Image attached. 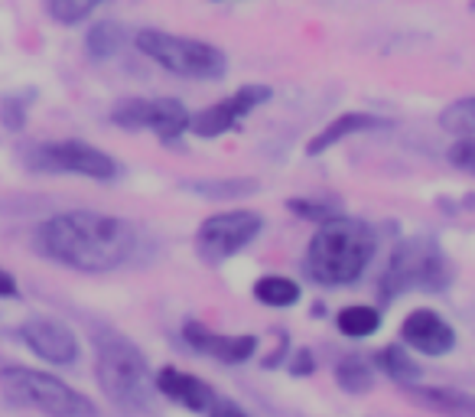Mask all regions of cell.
<instances>
[{
  "instance_id": "22",
  "label": "cell",
  "mask_w": 475,
  "mask_h": 417,
  "mask_svg": "<svg viewBox=\"0 0 475 417\" xmlns=\"http://www.w3.org/2000/svg\"><path fill=\"white\" fill-rule=\"evenodd\" d=\"M335 381H339L342 391H352V395H365L371 385H375V372H371V365L359 355H352V359H342L335 365Z\"/></svg>"
},
{
  "instance_id": "5",
  "label": "cell",
  "mask_w": 475,
  "mask_h": 417,
  "mask_svg": "<svg viewBox=\"0 0 475 417\" xmlns=\"http://www.w3.org/2000/svg\"><path fill=\"white\" fill-rule=\"evenodd\" d=\"M449 271L446 258L430 238H407L394 248L385 274H381V294L397 297L403 291H446Z\"/></svg>"
},
{
  "instance_id": "17",
  "label": "cell",
  "mask_w": 475,
  "mask_h": 417,
  "mask_svg": "<svg viewBox=\"0 0 475 417\" xmlns=\"http://www.w3.org/2000/svg\"><path fill=\"white\" fill-rule=\"evenodd\" d=\"M127 43V30L115 20H101L85 33V49L91 59H111L115 53H121Z\"/></svg>"
},
{
  "instance_id": "28",
  "label": "cell",
  "mask_w": 475,
  "mask_h": 417,
  "mask_svg": "<svg viewBox=\"0 0 475 417\" xmlns=\"http://www.w3.org/2000/svg\"><path fill=\"white\" fill-rule=\"evenodd\" d=\"M290 372L293 375H313V353H310V349H300V353L293 355Z\"/></svg>"
},
{
  "instance_id": "3",
  "label": "cell",
  "mask_w": 475,
  "mask_h": 417,
  "mask_svg": "<svg viewBox=\"0 0 475 417\" xmlns=\"http://www.w3.org/2000/svg\"><path fill=\"white\" fill-rule=\"evenodd\" d=\"M95 379L111 404L127 414L150 411L157 381H153L147 355L124 336H101L95 355Z\"/></svg>"
},
{
  "instance_id": "9",
  "label": "cell",
  "mask_w": 475,
  "mask_h": 417,
  "mask_svg": "<svg viewBox=\"0 0 475 417\" xmlns=\"http://www.w3.org/2000/svg\"><path fill=\"white\" fill-rule=\"evenodd\" d=\"M111 121L124 131H153L160 140H176L189 131V108L176 98H124L111 111Z\"/></svg>"
},
{
  "instance_id": "10",
  "label": "cell",
  "mask_w": 475,
  "mask_h": 417,
  "mask_svg": "<svg viewBox=\"0 0 475 417\" xmlns=\"http://www.w3.org/2000/svg\"><path fill=\"white\" fill-rule=\"evenodd\" d=\"M264 101H270L267 85H244V89H238L234 95H228V98L216 101V105L202 108L199 115H192L189 131L196 137H206V140L222 137V134H228L232 127H238V121L248 118L254 108H260Z\"/></svg>"
},
{
  "instance_id": "25",
  "label": "cell",
  "mask_w": 475,
  "mask_h": 417,
  "mask_svg": "<svg viewBox=\"0 0 475 417\" xmlns=\"http://www.w3.org/2000/svg\"><path fill=\"white\" fill-rule=\"evenodd\" d=\"M449 164L459 166L462 173L475 176V134L472 137H459L456 144L449 147Z\"/></svg>"
},
{
  "instance_id": "7",
  "label": "cell",
  "mask_w": 475,
  "mask_h": 417,
  "mask_svg": "<svg viewBox=\"0 0 475 417\" xmlns=\"http://www.w3.org/2000/svg\"><path fill=\"white\" fill-rule=\"evenodd\" d=\"M27 164L39 173H75L89 180L108 183L117 176L115 157L105 154L101 147H91L85 140H49V144L30 147Z\"/></svg>"
},
{
  "instance_id": "15",
  "label": "cell",
  "mask_w": 475,
  "mask_h": 417,
  "mask_svg": "<svg viewBox=\"0 0 475 417\" xmlns=\"http://www.w3.org/2000/svg\"><path fill=\"white\" fill-rule=\"evenodd\" d=\"M401 391L413 404L433 411L439 417H475V395L443 385H401Z\"/></svg>"
},
{
  "instance_id": "23",
  "label": "cell",
  "mask_w": 475,
  "mask_h": 417,
  "mask_svg": "<svg viewBox=\"0 0 475 417\" xmlns=\"http://www.w3.org/2000/svg\"><path fill=\"white\" fill-rule=\"evenodd\" d=\"M439 127L456 137H472L475 134V95L472 98H459V101H453V105H446L443 115H439Z\"/></svg>"
},
{
  "instance_id": "6",
  "label": "cell",
  "mask_w": 475,
  "mask_h": 417,
  "mask_svg": "<svg viewBox=\"0 0 475 417\" xmlns=\"http://www.w3.org/2000/svg\"><path fill=\"white\" fill-rule=\"evenodd\" d=\"M134 43L147 59L163 65L166 72L182 75V79H222L228 69L222 49L202 43V39L173 37L163 30H140Z\"/></svg>"
},
{
  "instance_id": "4",
  "label": "cell",
  "mask_w": 475,
  "mask_h": 417,
  "mask_svg": "<svg viewBox=\"0 0 475 417\" xmlns=\"http://www.w3.org/2000/svg\"><path fill=\"white\" fill-rule=\"evenodd\" d=\"M0 388L10 404L39 411L49 417H98V408L89 395L75 391L72 385H65L63 379H55L39 369H27V365H7L0 369Z\"/></svg>"
},
{
  "instance_id": "18",
  "label": "cell",
  "mask_w": 475,
  "mask_h": 417,
  "mask_svg": "<svg viewBox=\"0 0 475 417\" xmlns=\"http://www.w3.org/2000/svg\"><path fill=\"white\" fill-rule=\"evenodd\" d=\"M375 365L381 369L385 375H391V379L397 381V385H411V381L420 379V365L413 362L411 355H407V349H403L401 343L394 345H385L381 353L375 355Z\"/></svg>"
},
{
  "instance_id": "27",
  "label": "cell",
  "mask_w": 475,
  "mask_h": 417,
  "mask_svg": "<svg viewBox=\"0 0 475 417\" xmlns=\"http://www.w3.org/2000/svg\"><path fill=\"white\" fill-rule=\"evenodd\" d=\"M290 212H296V216L303 218H313V222H329V218H335L339 212L329 206H319V202H310V200H290L287 202Z\"/></svg>"
},
{
  "instance_id": "26",
  "label": "cell",
  "mask_w": 475,
  "mask_h": 417,
  "mask_svg": "<svg viewBox=\"0 0 475 417\" xmlns=\"http://www.w3.org/2000/svg\"><path fill=\"white\" fill-rule=\"evenodd\" d=\"M0 121H4L7 131H23L27 127V105H23V98L0 101Z\"/></svg>"
},
{
  "instance_id": "8",
  "label": "cell",
  "mask_w": 475,
  "mask_h": 417,
  "mask_svg": "<svg viewBox=\"0 0 475 417\" xmlns=\"http://www.w3.org/2000/svg\"><path fill=\"white\" fill-rule=\"evenodd\" d=\"M260 228H264V218L251 208H232V212L208 216L196 232V254L206 264H222L251 245L260 235Z\"/></svg>"
},
{
  "instance_id": "11",
  "label": "cell",
  "mask_w": 475,
  "mask_h": 417,
  "mask_svg": "<svg viewBox=\"0 0 475 417\" xmlns=\"http://www.w3.org/2000/svg\"><path fill=\"white\" fill-rule=\"evenodd\" d=\"M20 339L37 359L49 365H75L79 362V339L65 323L49 317H30L20 327Z\"/></svg>"
},
{
  "instance_id": "14",
  "label": "cell",
  "mask_w": 475,
  "mask_h": 417,
  "mask_svg": "<svg viewBox=\"0 0 475 417\" xmlns=\"http://www.w3.org/2000/svg\"><path fill=\"white\" fill-rule=\"evenodd\" d=\"M182 336H186V343L202 355H212L218 362H228V365H238L244 359H251L254 349H258V339L254 336H222V333H212L206 323H199V319H189L186 327H182Z\"/></svg>"
},
{
  "instance_id": "1",
  "label": "cell",
  "mask_w": 475,
  "mask_h": 417,
  "mask_svg": "<svg viewBox=\"0 0 475 417\" xmlns=\"http://www.w3.org/2000/svg\"><path fill=\"white\" fill-rule=\"evenodd\" d=\"M137 228L117 216L72 208L39 222L37 251L55 264H65L72 271L101 274L127 264L137 251Z\"/></svg>"
},
{
  "instance_id": "19",
  "label": "cell",
  "mask_w": 475,
  "mask_h": 417,
  "mask_svg": "<svg viewBox=\"0 0 475 417\" xmlns=\"http://www.w3.org/2000/svg\"><path fill=\"white\" fill-rule=\"evenodd\" d=\"M335 327L342 336H352V339H365V336L377 333L381 329V313L375 307H365V303H355V307L339 310L335 317Z\"/></svg>"
},
{
  "instance_id": "16",
  "label": "cell",
  "mask_w": 475,
  "mask_h": 417,
  "mask_svg": "<svg viewBox=\"0 0 475 417\" xmlns=\"http://www.w3.org/2000/svg\"><path fill=\"white\" fill-rule=\"evenodd\" d=\"M377 127H391V121L377 118V115H368V111H345V115H339L335 121H329L316 137H310L306 157H319V154H326L329 147L339 144V140H345V137H355V134H361V131H377Z\"/></svg>"
},
{
  "instance_id": "13",
  "label": "cell",
  "mask_w": 475,
  "mask_h": 417,
  "mask_svg": "<svg viewBox=\"0 0 475 417\" xmlns=\"http://www.w3.org/2000/svg\"><path fill=\"white\" fill-rule=\"evenodd\" d=\"M153 381H157V391H160L163 398H170L173 404H180L186 411H196V414L208 411L218 401L206 379H199L192 372H182L176 365H163L160 372L153 375Z\"/></svg>"
},
{
  "instance_id": "12",
  "label": "cell",
  "mask_w": 475,
  "mask_h": 417,
  "mask_svg": "<svg viewBox=\"0 0 475 417\" xmlns=\"http://www.w3.org/2000/svg\"><path fill=\"white\" fill-rule=\"evenodd\" d=\"M401 339L423 355H446L456 345V333L437 310H413L401 323Z\"/></svg>"
},
{
  "instance_id": "29",
  "label": "cell",
  "mask_w": 475,
  "mask_h": 417,
  "mask_svg": "<svg viewBox=\"0 0 475 417\" xmlns=\"http://www.w3.org/2000/svg\"><path fill=\"white\" fill-rule=\"evenodd\" d=\"M208 417H248L238 404H232V401H216L212 408H208Z\"/></svg>"
},
{
  "instance_id": "21",
  "label": "cell",
  "mask_w": 475,
  "mask_h": 417,
  "mask_svg": "<svg viewBox=\"0 0 475 417\" xmlns=\"http://www.w3.org/2000/svg\"><path fill=\"white\" fill-rule=\"evenodd\" d=\"M189 190L206 200H242L258 192V180H196L189 183Z\"/></svg>"
},
{
  "instance_id": "20",
  "label": "cell",
  "mask_w": 475,
  "mask_h": 417,
  "mask_svg": "<svg viewBox=\"0 0 475 417\" xmlns=\"http://www.w3.org/2000/svg\"><path fill=\"white\" fill-rule=\"evenodd\" d=\"M254 297L264 307H293L296 300H300V284L284 277V274H270V277H260L254 284Z\"/></svg>"
},
{
  "instance_id": "2",
  "label": "cell",
  "mask_w": 475,
  "mask_h": 417,
  "mask_svg": "<svg viewBox=\"0 0 475 417\" xmlns=\"http://www.w3.org/2000/svg\"><path fill=\"white\" fill-rule=\"evenodd\" d=\"M377 251V235L368 222L335 216L319 222L306 248V274L323 287H349L365 274Z\"/></svg>"
},
{
  "instance_id": "30",
  "label": "cell",
  "mask_w": 475,
  "mask_h": 417,
  "mask_svg": "<svg viewBox=\"0 0 475 417\" xmlns=\"http://www.w3.org/2000/svg\"><path fill=\"white\" fill-rule=\"evenodd\" d=\"M0 297H20L17 277L10 271H4V268H0Z\"/></svg>"
},
{
  "instance_id": "24",
  "label": "cell",
  "mask_w": 475,
  "mask_h": 417,
  "mask_svg": "<svg viewBox=\"0 0 475 417\" xmlns=\"http://www.w3.org/2000/svg\"><path fill=\"white\" fill-rule=\"evenodd\" d=\"M98 4L101 0H46V10H49V17H53L55 23L75 27V23H81Z\"/></svg>"
}]
</instances>
